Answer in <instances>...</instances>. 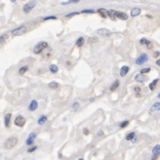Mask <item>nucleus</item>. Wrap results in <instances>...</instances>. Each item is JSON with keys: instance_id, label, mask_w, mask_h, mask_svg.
<instances>
[{"instance_id": "nucleus-1", "label": "nucleus", "mask_w": 160, "mask_h": 160, "mask_svg": "<svg viewBox=\"0 0 160 160\" xmlns=\"http://www.w3.org/2000/svg\"><path fill=\"white\" fill-rule=\"evenodd\" d=\"M18 142V139L16 137H11V138H8L7 140L5 142V148L6 149H11L13 147H15Z\"/></svg>"}, {"instance_id": "nucleus-2", "label": "nucleus", "mask_w": 160, "mask_h": 160, "mask_svg": "<svg viewBox=\"0 0 160 160\" xmlns=\"http://www.w3.org/2000/svg\"><path fill=\"white\" fill-rule=\"evenodd\" d=\"M48 47V43L47 42H39L34 48V53L36 54H39L41 53L43 51L44 49Z\"/></svg>"}, {"instance_id": "nucleus-3", "label": "nucleus", "mask_w": 160, "mask_h": 160, "mask_svg": "<svg viewBox=\"0 0 160 160\" xmlns=\"http://www.w3.org/2000/svg\"><path fill=\"white\" fill-rule=\"evenodd\" d=\"M36 5H37L36 1H29L28 3H27V4L24 6V7H23L24 13H28L29 12H31V10H32L33 8H34L35 6H36Z\"/></svg>"}, {"instance_id": "nucleus-4", "label": "nucleus", "mask_w": 160, "mask_h": 160, "mask_svg": "<svg viewBox=\"0 0 160 160\" xmlns=\"http://www.w3.org/2000/svg\"><path fill=\"white\" fill-rule=\"evenodd\" d=\"M26 31H27V28H26L25 26H20V27L13 29V30L12 31V34H13V36H21Z\"/></svg>"}, {"instance_id": "nucleus-5", "label": "nucleus", "mask_w": 160, "mask_h": 160, "mask_svg": "<svg viewBox=\"0 0 160 160\" xmlns=\"http://www.w3.org/2000/svg\"><path fill=\"white\" fill-rule=\"evenodd\" d=\"M25 123H26V119L22 116H18L14 120V124L16 125L17 126H20V127L24 126Z\"/></svg>"}, {"instance_id": "nucleus-6", "label": "nucleus", "mask_w": 160, "mask_h": 160, "mask_svg": "<svg viewBox=\"0 0 160 160\" xmlns=\"http://www.w3.org/2000/svg\"><path fill=\"white\" fill-rule=\"evenodd\" d=\"M148 61V55L146 53H143V54L141 55L139 58H137V60L135 61V63L137 65H142V64L145 63L146 62Z\"/></svg>"}, {"instance_id": "nucleus-7", "label": "nucleus", "mask_w": 160, "mask_h": 160, "mask_svg": "<svg viewBox=\"0 0 160 160\" xmlns=\"http://www.w3.org/2000/svg\"><path fill=\"white\" fill-rule=\"evenodd\" d=\"M115 17H116V19L118 18V19H120V20H123V21L127 20V18H128L126 13H122V12H118V11H115Z\"/></svg>"}, {"instance_id": "nucleus-8", "label": "nucleus", "mask_w": 160, "mask_h": 160, "mask_svg": "<svg viewBox=\"0 0 160 160\" xmlns=\"http://www.w3.org/2000/svg\"><path fill=\"white\" fill-rule=\"evenodd\" d=\"M97 34L100 35V36H111V32L108 30V29H100L97 30Z\"/></svg>"}, {"instance_id": "nucleus-9", "label": "nucleus", "mask_w": 160, "mask_h": 160, "mask_svg": "<svg viewBox=\"0 0 160 160\" xmlns=\"http://www.w3.org/2000/svg\"><path fill=\"white\" fill-rule=\"evenodd\" d=\"M36 137V133H31L30 134H29L28 138H27V141H26V143H27V145H31V144L34 142Z\"/></svg>"}, {"instance_id": "nucleus-10", "label": "nucleus", "mask_w": 160, "mask_h": 160, "mask_svg": "<svg viewBox=\"0 0 160 160\" xmlns=\"http://www.w3.org/2000/svg\"><path fill=\"white\" fill-rule=\"evenodd\" d=\"M97 13H98L103 18H107V17H109V12L106 9H104V8L98 9L97 10Z\"/></svg>"}, {"instance_id": "nucleus-11", "label": "nucleus", "mask_w": 160, "mask_h": 160, "mask_svg": "<svg viewBox=\"0 0 160 160\" xmlns=\"http://www.w3.org/2000/svg\"><path fill=\"white\" fill-rule=\"evenodd\" d=\"M37 107H38L37 102H36V100H33L32 102H30L29 106H28V110L29 111H35L36 109H37Z\"/></svg>"}, {"instance_id": "nucleus-12", "label": "nucleus", "mask_w": 160, "mask_h": 160, "mask_svg": "<svg viewBox=\"0 0 160 160\" xmlns=\"http://www.w3.org/2000/svg\"><path fill=\"white\" fill-rule=\"evenodd\" d=\"M128 71H129V67H127V66H123V67L121 68L120 73H119V74H120L121 76H126Z\"/></svg>"}, {"instance_id": "nucleus-13", "label": "nucleus", "mask_w": 160, "mask_h": 160, "mask_svg": "<svg viewBox=\"0 0 160 160\" xmlns=\"http://www.w3.org/2000/svg\"><path fill=\"white\" fill-rule=\"evenodd\" d=\"M153 156H158L160 155V145H156L152 149Z\"/></svg>"}, {"instance_id": "nucleus-14", "label": "nucleus", "mask_w": 160, "mask_h": 160, "mask_svg": "<svg viewBox=\"0 0 160 160\" xmlns=\"http://www.w3.org/2000/svg\"><path fill=\"white\" fill-rule=\"evenodd\" d=\"M12 117V114L11 113H8V114L6 115V117H5V125H6V127L10 126V120H11Z\"/></svg>"}, {"instance_id": "nucleus-15", "label": "nucleus", "mask_w": 160, "mask_h": 160, "mask_svg": "<svg viewBox=\"0 0 160 160\" xmlns=\"http://www.w3.org/2000/svg\"><path fill=\"white\" fill-rule=\"evenodd\" d=\"M135 81H137V82L142 83L144 81V79H145V77H144V76L142 74H137L136 76H135Z\"/></svg>"}, {"instance_id": "nucleus-16", "label": "nucleus", "mask_w": 160, "mask_h": 160, "mask_svg": "<svg viewBox=\"0 0 160 160\" xmlns=\"http://www.w3.org/2000/svg\"><path fill=\"white\" fill-rule=\"evenodd\" d=\"M84 44H85V39L82 37V36L79 37L77 39V41H76V46H77L78 47H81Z\"/></svg>"}, {"instance_id": "nucleus-17", "label": "nucleus", "mask_w": 160, "mask_h": 160, "mask_svg": "<svg viewBox=\"0 0 160 160\" xmlns=\"http://www.w3.org/2000/svg\"><path fill=\"white\" fill-rule=\"evenodd\" d=\"M141 13V9L140 8H133L131 10V16L135 17L137 15H139Z\"/></svg>"}, {"instance_id": "nucleus-18", "label": "nucleus", "mask_w": 160, "mask_h": 160, "mask_svg": "<svg viewBox=\"0 0 160 160\" xmlns=\"http://www.w3.org/2000/svg\"><path fill=\"white\" fill-rule=\"evenodd\" d=\"M159 107H160V102H156V103H154L152 106H151L149 111H150V112H154V111L157 110V109Z\"/></svg>"}, {"instance_id": "nucleus-19", "label": "nucleus", "mask_w": 160, "mask_h": 160, "mask_svg": "<svg viewBox=\"0 0 160 160\" xmlns=\"http://www.w3.org/2000/svg\"><path fill=\"white\" fill-rule=\"evenodd\" d=\"M119 80H116L115 82L113 83V84L111 86V87H110V90L112 92H113V91H115L116 89H117L118 87H119Z\"/></svg>"}, {"instance_id": "nucleus-20", "label": "nucleus", "mask_w": 160, "mask_h": 160, "mask_svg": "<svg viewBox=\"0 0 160 160\" xmlns=\"http://www.w3.org/2000/svg\"><path fill=\"white\" fill-rule=\"evenodd\" d=\"M49 87H50V89H58V88L59 87V84L55 82V81H53V82H50V84H49Z\"/></svg>"}, {"instance_id": "nucleus-21", "label": "nucleus", "mask_w": 160, "mask_h": 160, "mask_svg": "<svg viewBox=\"0 0 160 160\" xmlns=\"http://www.w3.org/2000/svg\"><path fill=\"white\" fill-rule=\"evenodd\" d=\"M46 121H47V116H41L39 119H38L37 123H38V125H40V126H43Z\"/></svg>"}, {"instance_id": "nucleus-22", "label": "nucleus", "mask_w": 160, "mask_h": 160, "mask_svg": "<svg viewBox=\"0 0 160 160\" xmlns=\"http://www.w3.org/2000/svg\"><path fill=\"white\" fill-rule=\"evenodd\" d=\"M49 69H50V72L54 73V74H55V73L58 72V66L55 65V64H51V65H50V67H49Z\"/></svg>"}, {"instance_id": "nucleus-23", "label": "nucleus", "mask_w": 160, "mask_h": 160, "mask_svg": "<svg viewBox=\"0 0 160 160\" xmlns=\"http://www.w3.org/2000/svg\"><path fill=\"white\" fill-rule=\"evenodd\" d=\"M157 82H158V79L156 78V79H155L153 82H151L150 84H149V89H150L151 91H153V90L156 88V84H157Z\"/></svg>"}, {"instance_id": "nucleus-24", "label": "nucleus", "mask_w": 160, "mask_h": 160, "mask_svg": "<svg viewBox=\"0 0 160 160\" xmlns=\"http://www.w3.org/2000/svg\"><path fill=\"white\" fill-rule=\"evenodd\" d=\"M135 133H134V132H132V133H128V134L126 135V141H132L134 138H135Z\"/></svg>"}, {"instance_id": "nucleus-25", "label": "nucleus", "mask_w": 160, "mask_h": 160, "mask_svg": "<svg viewBox=\"0 0 160 160\" xmlns=\"http://www.w3.org/2000/svg\"><path fill=\"white\" fill-rule=\"evenodd\" d=\"M109 12V17H110L112 20L115 21L116 20V17H115V11L114 10H110Z\"/></svg>"}, {"instance_id": "nucleus-26", "label": "nucleus", "mask_w": 160, "mask_h": 160, "mask_svg": "<svg viewBox=\"0 0 160 160\" xmlns=\"http://www.w3.org/2000/svg\"><path fill=\"white\" fill-rule=\"evenodd\" d=\"M135 92L136 93V97H140L141 96V88L139 86H135Z\"/></svg>"}, {"instance_id": "nucleus-27", "label": "nucleus", "mask_w": 160, "mask_h": 160, "mask_svg": "<svg viewBox=\"0 0 160 160\" xmlns=\"http://www.w3.org/2000/svg\"><path fill=\"white\" fill-rule=\"evenodd\" d=\"M128 125H129V121L126 120V121H124V122H121L120 124H119V126H120L121 128H125L126 126H127Z\"/></svg>"}, {"instance_id": "nucleus-28", "label": "nucleus", "mask_w": 160, "mask_h": 160, "mask_svg": "<svg viewBox=\"0 0 160 160\" xmlns=\"http://www.w3.org/2000/svg\"><path fill=\"white\" fill-rule=\"evenodd\" d=\"M95 13V10H93V9H85V10H82V11H81V13Z\"/></svg>"}, {"instance_id": "nucleus-29", "label": "nucleus", "mask_w": 160, "mask_h": 160, "mask_svg": "<svg viewBox=\"0 0 160 160\" xmlns=\"http://www.w3.org/2000/svg\"><path fill=\"white\" fill-rule=\"evenodd\" d=\"M27 66H25V67H22V68H20V70H19V72H20V75H22V74H24V73L26 72V71L27 70Z\"/></svg>"}, {"instance_id": "nucleus-30", "label": "nucleus", "mask_w": 160, "mask_h": 160, "mask_svg": "<svg viewBox=\"0 0 160 160\" xmlns=\"http://www.w3.org/2000/svg\"><path fill=\"white\" fill-rule=\"evenodd\" d=\"M7 35H3V36H0V45H2L3 43L5 42L6 40V38H7Z\"/></svg>"}, {"instance_id": "nucleus-31", "label": "nucleus", "mask_w": 160, "mask_h": 160, "mask_svg": "<svg viewBox=\"0 0 160 160\" xmlns=\"http://www.w3.org/2000/svg\"><path fill=\"white\" fill-rule=\"evenodd\" d=\"M73 109H74V111H77L79 109V103L78 102H74V105H73Z\"/></svg>"}, {"instance_id": "nucleus-32", "label": "nucleus", "mask_w": 160, "mask_h": 160, "mask_svg": "<svg viewBox=\"0 0 160 160\" xmlns=\"http://www.w3.org/2000/svg\"><path fill=\"white\" fill-rule=\"evenodd\" d=\"M150 71V68H145V69H142L141 70V74H144V73H148Z\"/></svg>"}, {"instance_id": "nucleus-33", "label": "nucleus", "mask_w": 160, "mask_h": 160, "mask_svg": "<svg viewBox=\"0 0 160 160\" xmlns=\"http://www.w3.org/2000/svg\"><path fill=\"white\" fill-rule=\"evenodd\" d=\"M79 2V0H70L69 2H63L61 3V5H68V4H71V3H78Z\"/></svg>"}, {"instance_id": "nucleus-34", "label": "nucleus", "mask_w": 160, "mask_h": 160, "mask_svg": "<svg viewBox=\"0 0 160 160\" xmlns=\"http://www.w3.org/2000/svg\"><path fill=\"white\" fill-rule=\"evenodd\" d=\"M148 43V40L146 39V38H142V39L140 40V44L142 45H147Z\"/></svg>"}, {"instance_id": "nucleus-35", "label": "nucleus", "mask_w": 160, "mask_h": 160, "mask_svg": "<svg viewBox=\"0 0 160 160\" xmlns=\"http://www.w3.org/2000/svg\"><path fill=\"white\" fill-rule=\"evenodd\" d=\"M51 19H53V20H56L57 18L55 16H49V17H45V18H43V20L47 21V20H51Z\"/></svg>"}, {"instance_id": "nucleus-36", "label": "nucleus", "mask_w": 160, "mask_h": 160, "mask_svg": "<svg viewBox=\"0 0 160 160\" xmlns=\"http://www.w3.org/2000/svg\"><path fill=\"white\" fill-rule=\"evenodd\" d=\"M36 149H37V147H36V146H34V147H32V148H30V149H27V152H33V151H35Z\"/></svg>"}, {"instance_id": "nucleus-37", "label": "nucleus", "mask_w": 160, "mask_h": 160, "mask_svg": "<svg viewBox=\"0 0 160 160\" xmlns=\"http://www.w3.org/2000/svg\"><path fill=\"white\" fill-rule=\"evenodd\" d=\"M80 13H78V12H74V13H69V14H67L66 15V17H70V16H73V15H76V14H79Z\"/></svg>"}, {"instance_id": "nucleus-38", "label": "nucleus", "mask_w": 160, "mask_h": 160, "mask_svg": "<svg viewBox=\"0 0 160 160\" xmlns=\"http://www.w3.org/2000/svg\"><path fill=\"white\" fill-rule=\"evenodd\" d=\"M83 134H84V135H88V134H89V131H88L87 128H84V129H83Z\"/></svg>"}, {"instance_id": "nucleus-39", "label": "nucleus", "mask_w": 160, "mask_h": 160, "mask_svg": "<svg viewBox=\"0 0 160 160\" xmlns=\"http://www.w3.org/2000/svg\"><path fill=\"white\" fill-rule=\"evenodd\" d=\"M147 47H148V49H151L152 48V44H151V42H149V41H148V43H147Z\"/></svg>"}, {"instance_id": "nucleus-40", "label": "nucleus", "mask_w": 160, "mask_h": 160, "mask_svg": "<svg viewBox=\"0 0 160 160\" xmlns=\"http://www.w3.org/2000/svg\"><path fill=\"white\" fill-rule=\"evenodd\" d=\"M101 135H104V132L103 131H99L98 133H97V136H101Z\"/></svg>"}, {"instance_id": "nucleus-41", "label": "nucleus", "mask_w": 160, "mask_h": 160, "mask_svg": "<svg viewBox=\"0 0 160 160\" xmlns=\"http://www.w3.org/2000/svg\"><path fill=\"white\" fill-rule=\"evenodd\" d=\"M158 55H159V53H158V52H155V53H154V57H155V58H156Z\"/></svg>"}, {"instance_id": "nucleus-42", "label": "nucleus", "mask_w": 160, "mask_h": 160, "mask_svg": "<svg viewBox=\"0 0 160 160\" xmlns=\"http://www.w3.org/2000/svg\"><path fill=\"white\" fill-rule=\"evenodd\" d=\"M156 64H157L158 66H160V59H159V60L156 61Z\"/></svg>"}, {"instance_id": "nucleus-43", "label": "nucleus", "mask_w": 160, "mask_h": 160, "mask_svg": "<svg viewBox=\"0 0 160 160\" xmlns=\"http://www.w3.org/2000/svg\"><path fill=\"white\" fill-rule=\"evenodd\" d=\"M157 97H158V98H159V99H160V93H158V95H157Z\"/></svg>"}, {"instance_id": "nucleus-44", "label": "nucleus", "mask_w": 160, "mask_h": 160, "mask_svg": "<svg viewBox=\"0 0 160 160\" xmlns=\"http://www.w3.org/2000/svg\"><path fill=\"white\" fill-rule=\"evenodd\" d=\"M78 160H83V158H79Z\"/></svg>"}, {"instance_id": "nucleus-45", "label": "nucleus", "mask_w": 160, "mask_h": 160, "mask_svg": "<svg viewBox=\"0 0 160 160\" xmlns=\"http://www.w3.org/2000/svg\"><path fill=\"white\" fill-rule=\"evenodd\" d=\"M157 110H160V107H159V108H158V109H157Z\"/></svg>"}, {"instance_id": "nucleus-46", "label": "nucleus", "mask_w": 160, "mask_h": 160, "mask_svg": "<svg viewBox=\"0 0 160 160\" xmlns=\"http://www.w3.org/2000/svg\"><path fill=\"white\" fill-rule=\"evenodd\" d=\"M151 160H153V159H151Z\"/></svg>"}]
</instances>
